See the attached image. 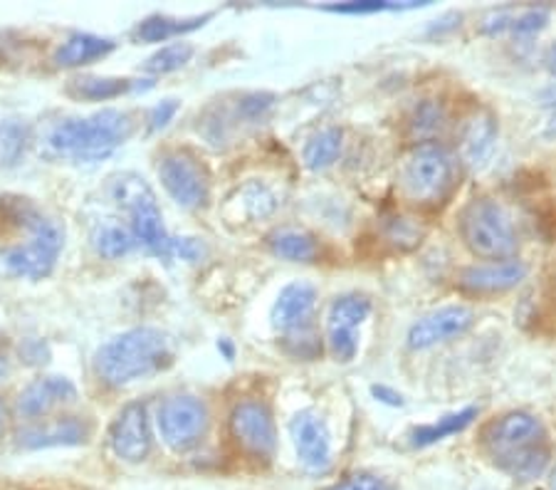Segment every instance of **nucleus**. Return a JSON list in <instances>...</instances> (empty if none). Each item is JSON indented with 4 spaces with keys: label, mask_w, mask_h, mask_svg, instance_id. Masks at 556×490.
Returning <instances> with one entry per match:
<instances>
[{
    "label": "nucleus",
    "mask_w": 556,
    "mask_h": 490,
    "mask_svg": "<svg viewBox=\"0 0 556 490\" xmlns=\"http://www.w3.org/2000/svg\"><path fill=\"white\" fill-rule=\"evenodd\" d=\"M134 134V117L122 110H100L89 117H70L45 134V154L75 164H94L112 156Z\"/></svg>",
    "instance_id": "1"
},
{
    "label": "nucleus",
    "mask_w": 556,
    "mask_h": 490,
    "mask_svg": "<svg viewBox=\"0 0 556 490\" xmlns=\"http://www.w3.org/2000/svg\"><path fill=\"white\" fill-rule=\"evenodd\" d=\"M172 340L156 327H134L112 337L94 354V369L112 387L154 377L172 364Z\"/></svg>",
    "instance_id": "2"
},
{
    "label": "nucleus",
    "mask_w": 556,
    "mask_h": 490,
    "mask_svg": "<svg viewBox=\"0 0 556 490\" xmlns=\"http://www.w3.org/2000/svg\"><path fill=\"white\" fill-rule=\"evenodd\" d=\"M463 243L482 261H509L519 251V236L509 211L490 196L472 199L457 218Z\"/></svg>",
    "instance_id": "3"
},
{
    "label": "nucleus",
    "mask_w": 556,
    "mask_h": 490,
    "mask_svg": "<svg viewBox=\"0 0 556 490\" xmlns=\"http://www.w3.org/2000/svg\"><path fill=\"white\" fill-rule=\"evenodd\" d=\"M112 199L119 209L127 211L129 228L137 236L139 246L147 248L151 255L172 257L174 238L166 234L164 216H161L156 193L139 174H122L112 181Z\"/></svg>",
    "instance_id": "4"
},
{
    "label": "nucleus",
    "mask_w": 556,
    "mask_h": 490,
    "mask_svg": "<svg viewBox=\"0 0 556 490\" xmlns=\"http://www.w3.org/2000/svg\"><path fill=\"white\" fill-rule=\"evenodd\" d=\"M65 248V228L55 218L40 213L28 240L0 251V278L3 280H42L55 271L58 255Z\"/></svg>",
    "instance_id": "5"
},
{
    "label": "nucleus",
    "mask_w": 556,
    "mask_h": 490,
    "mask_svg": "<svg viewBox=\"0 0 556 490\" xmlns=\"http://www.w3.org/2000/svg\"><path fill=\"white\" fill-rule=\"evenodd\" d=\"M401 178L416 203H443L457 186V162L441 145H418L403 164Z\"/></svg>",
    "instance_id": "6"
},
{
    "label": "nucleus",
    "mask_w": 556,
    "mask_h": 490,
    "mask_svg": "<svg viewBox=\"0 0 556 490\" xmlns=\"http://www.w3.org/2000/svg\"><path fill=\"white\" fill-rule=\"evenodd\" d=\"M480 441L485 445L497 468L522 458L525 453L546 445V429L540 416L529 412H507L482 429Z\"/></svg>",
    "instance_id": "7"
},
{
    "label": "nucleus",
    "mask_w": 556,
    "mask_h": 490,
    "mask_svg": "<svg viewBox=\"0 0 556 490\" xmlns=\"http://www.w3.org/2000/svg\"><path fill=\"white\" fill-rule=\"evenodd\" d=\"M159 178L166 193L181 209H201L208 203L211 176L191 151L174 149L159 159Z\"/></svg>",
    "instance_id": "8"
},
{
    "label": "nucleus",
    "mask_w": 556,
    "mask_h": 490,
    "mask_svg": "<svg viewBox=\"0 0 556 490\" xmlns=\"http://www.w3.org/2000/svg\"><path fill=\"white\" fill-rule=\"evenodd\" d=\"M159 431L166 445L174 451H191L203 441L205 431H208L211 414L205 401L191 394H178L166 399L159 409Z\"/></svg>",
    "instance_id": "9"
},
{
    "label": "nucleus",
    "mask_w": 556,
    "mask_h": 490,
    "mask_svg": "<svg viewBox=\"0 0 556 490\" xmlns=\"http://www.w3.org/2000/svg\"><path fill=\"white\" fill-rule=\"evenodd\" d=\"M371 315V300L358 292H346V296L331 302L327 315V340L331 352L339 362H352L358 352V327Z\"/></svg>",
    "instance_id": "10"
},
{
    "label": "nucleus",
    "mask_w": 556,
    "mask_h": 490,
    "mask_svg": "<svg viewBox=\"0 0 556 490\" xmlns=\"http://www.w3.org/2000/svg\"><path fill=\"white\" fill-rule=\"evenodd\" d=\"M230 431L248 453L273 458L277 449V429L270 406L265 401H240L230 414Z\"/></svg>",
    "instance_id": "11"
},
{
    "label": "nucleus",
    "mask_w": 556,
    "mask_h": 490,
    "mask_svg": "<svg viewBox=\"0 0 556 490\" xmlns=\"http://www.w3.org/2000/svg\"><path fill=\"white\" fill-rule=\"evenodd\" d=\"M475 325V312L468 305H445L428 312L408 329L410 350H430L435 344L460 340Z\"/></svg>",
    "instance_id": "12"
},
{
    "label": "nucleus",
    "mask_w": 556,
    "mask_h": 490,
    "mask_svg": "<svg viewBox=\"0 0 556 490\" xmlns=\"http://www.w3.org/2000/svg\"><path fill=\"white\" fill-rule=\"evenodd\" d=\"M110 445L116 456L127 463H139L149 456L151 445H154V434H151L147 404L134 401L116 414L110 429Z\"/></svg>",
    "instance_id": "13"
},
{
    "label": "nucleus",
    "mask_w": 556,
    "mask_h": 490,
    "mask_svg": "<svg viewBox=\"0 0 556 490\" xmlns=\"http://www.w3.org/2000/svg\"><path fill=\"white\" fill-rule=\"evenodd\" d=\"M525 278L527 265L517 257L465 265L455 275L457 288L470 292V296H500V292L515 290Z\"/></svg>",
    "instance_id": "14"
},
{
    "label": "nucleus",
    "mask_w": 556,
    "mask_h": 490,
    "mask_svg": "<svg viewBox=\"0 0 556 490\" xmlns=\"http://www.w3.org/2000/svg\"><path fill=\"white\" fill-rule=\"evenodd\" d=\"M290 434L302 466L312 474H325L331 463V436L325 418L314 412H300L292 418Z\"/></svg>",
    "instance_id": "15"
},
{
    "label": "nucleus",
    "mask_w": 556,
    "mask_h": 490,
    "mask_svg": "<svg viewBox=\"0 0 556 490\" xmlns=\"http://www.w3.org/2000/svg\"><path fill=\"white\" fill-rule=\"evenodd\" d=\"M314 307H317V288H314L312 282L294 280L290 285H285L270 312L273 327L280 329L285 335L307 329L312 323Z\"/></svg>",
    "instance_id": "16"
},
{
    "label": "nucleus",
    "mask_w": 556,
    "mask_h": 490,
    "mask_svg": "<svg viewBox=\"0 0 556 490\" xmlns=\"http://www.w3.org/2000/svg\"><path fill=\"white\" fill-rule=\"evenodd\" d=\"M77 399V387L67 377H40L25 387L17 397V414L23 418H40L55 409L72 404Z\"/></svg>",
    "instance_id": "17"
},
{
    "label": "nucleus",
    "mask_w": 556,
    "mask_h": 490,
    "mask_svg": "<svg viewBox=\"0 0 556 490\" xmlns=\"http://www.w3.org/2000/svg\"><path fill=\"white\" fill-rule=\"evenodd\" d=\"M92 434V426L85 418L77 416H65V418H55V422L45 424V426H35V429L21 431L17 436V443L23 449H50V445H79L89 439Z\"/></svg>",
    "instance_id": "18"
},
{
    "label": "nucleus",
    "mask_w": 556,
    "mask_h": 490,
    "mask_svg": "<svg viewBox=\"0 0 556 490\" xmlns=\"http://www.w3.org/2000/svg\"><path fill=\"white\" fill-rule=\"evenodd\" d=\"M116 48V42L110 38H102V35H92V33H75L60 45L52 55V62L58 67H83L89 65V62L104 60L106 55H112Z\"/></svg>",
    "instance_id": "19"
},
{
    "label": "nucleus",
    "mask_w": 556,
    "mask_h": 490,
    "mask_svg": "<svg viewBox=\"0 0 556 490\" xmlns=\"http://www.w3.org/2000/svg\"><path fill=\"white\" fill-rule=\"evenodd\" d=\"M497 139L495 117L490 112H472L460 129V156L468 164H482Z\"/></svg>",
    "instance_id": "20"
},
{
    "label": "nucleus",
    "mask_w": 556,
    "mask_h": 490,
    "mask_svg": "<svg viewBox=\"0 0 556 490\" xmlns=\"http://www.w3.org/2000/svg\"><path fill=\"white\" fill-rule=\"evenodd\" d=\"M215 13H203L193 17H172V15H149L137 23L134 28V40L137 42H166L181 38L186 33L203 28L205 23L213 21Z\"/></svg>",
    "instance_id": "21"
},
{
    "label": "nucleus",
    "mask_w": 556,
    "mask_h": 490,
    "mask_svg": "<svg viewBox=\"0 0 556 490\" xmlns=\"http://www.w3.org/2000/svg\"><path fill=\"white\" fill-rule=\"evenodd\" d=\"M270 248L275 255L290 263H312L319 255L317 238L300 228H280L270 236Z\"/></svg>",
    "instance_id": "22"
},
{
    "label": "nucleus",
    "mask_w": 556,
    "mask_h": 490,
    "mask_svg": "<svg viewBox=\"0 0 556 490\" xmlns=\"http://www.w3.org/2000/svg\"><path fill=\"white\" fill-rule=\"evenodd\" d=\"M92 246L100 255L110 257V261H119V257L137 251L139 240L131 234V228L114 221H104L92 230Z\"/></svg>",
    "instance_id": "23"
},
{
    "label": "nucleus",
    "mask_w": 556,
    "mask_h": 490,
    "mask_svg": "<svg viewBox=\"0 0 556 490\" xmlns=\"http://www.w3.org/2000/svg\"><path fill=\"white\" fill-rule=\"evenodd\" d=\"M134 85L131 79L124 77H100V75H85V77H75L70 83V95L79 97V100H89V102H106L114 100V97H122L131 92Z\"/></svg>",
    "instance_id": "24"
},
{
    "label": "nucleus",
    "mask_w": 556,
    "mask_h": 490,
    "mask_svg": "<svg viewBox=\"0 0 556 490\" xmlns=\"http://www.w3.org/2000/svg\"><path fill=\"white\" fill-rule=\"evenodd\" d=\"M342 145H344V134L337 127H327L314 134V137L307 141L304 147V164L314 172H321V168H329L337 162L339 154H342Z\"/></svg>",
    "instance_id": "25"
},
{
    "label": "nucleus",
    "mask_w": 556,
    "mask_h": 490,
    "mask_svg": "<svg viewBox=\"0 0 556 490\" xmlns=\"http://www.w3.org/2000/svg\"><path fill=\"white\" fill-rule=\"evenodd\" d=\"M445 124H447L445 106L441 102L426 100L416 104L414 114H410L408 127H410V134H414V139H418L420 145H435V137H441Z\"/></svg>",
    "instance_id": "26"
},
{
    "label": "nucleus",
    "mask_w": 556,
    "mask_h": 490,
    "mask_svg": "<svg viewBox=\"0 0 556 490\" xmlns=\"http://www.w3.org/2000/svg\"><path fill=\"white\" fill-rule=\"evenodd\" d=\"M475 416H478V409L475 406H468L455 414H447L433 424L418 426V429H414V434H410V441H414V445H430L435 441H443L447 436L468 429V426L475 422Z\"/></svg>",
    "instance_id": "27"
},
{
    "label": "nucleus",
    "mask_w": 556,
    "mask_h": 490,
    "mask_svg": "<svg viewBox=\"0 0 556 490\" xmlns=\"http://www.w3.org/2000/svg\"><path fill=\"white\" fill-rule=\"evenodd\" d=\"M33 141L30 127L21 120L0 122V166L13 168L23 162Z\"/></svg>",
    "instance_id": "28"
},
{
    "label": "nucleus",
    "mask_w": 556,
    "mask_h": 490,
    "mask_svg": "<svg viewBox=\"0 0 556 490\" xmlns=\"http://www.w3.org/2000/svg\"><path fill=\"white\" fill-rule=\"evenodd\" d=\"M195 48L191 42H172V45H164V48L156 50L154 55H151L147 62H143V70L151 75H168V73H176V70L186 67L188 62H191Z\"/></svg>",
    "instance_id": "29"
},
{
    "label": "nucleus",
    "mask_w": 556,
    "mask_h": 490,
    "mask_svg": "<svg viewBox=\"0 0 556 490\" xmlns=\"http://www.w3.org/2000/svg\"><path fill=\"white\" fill-rule=\"evenodd\" d=\"M287 352L298 360H314L321 352V342L319 337L312 332V329H300V332L287 335Z\"/></svg>",
    "instance_id": "30"
},
{
    "label": "nucleus",
    "mask_w": 556,
    "mask_h": 490,
    "mask_svg": "<svg viewBox=\"0 0 556 490\" xmlns=\"http://www.w3.org/2000/svg\"><path fill=\"white\" fill-rule=\"evenodd\" d=\"M240 201L250 211V216H267L275 209L273 193L263 189V186H248V189L240 193Z\"/></svg>",
    "instance_id": "31"
},
{
    "label": "nucleus",
    "mask_w": 556,
    "mask_h": 490,
    "mask_svg": "<svg viewBox=\"0 0 556 490\" xmlns=\"http://www.w3.org/2000/svg\"><path fill=\"white\" fill-rule=\"evenodd\" d=\"M549 23V13L544 8H532V11H522L509 21V28H513L517 35H534L540 33L544 25Z\"/></svg>",
    "instance_id": "32"
},
{
    "label": "nucleus",
    "mask_w": 556,
    "mask_h": 490,
    "mask_svg": "<svg viewBox=\"0 0 556 490\" xmlns=\"http://www.w3.org/2000/svg\"><path fill=\"white\" fill-rule=\"evenodd\" d=\"M275 104V97L267 95V92H253V95H245L243 100H240L238 112L243 114V120L248 122H255L260 117H265L267 112H270V106Z\"/></svg>",
    "instance_id": "33"
},
{
    "label": "nucleus",
    "mask_w": 556,
    "mask_h": 490,
    "mask_svg": "<svg viewBox=\"0 0 556 490\" xmlns=\"http://www.w3.org/2000/svg\"><path fill=\"white\" fill-rule=\"evenodd\" d=\"M176 112H178V100H164V102H159L156 106H151V112H149V129L151 131H159V129L168 127V124H172V120L176 117Z\"/></svg>",
    "instance_id": "34"
},
{
    "label": "nucleus",
    "mask_w": 556,
    "mask_h": 490,
    "mask_svg": "<svg viewBox=\"0 0 556 490\" xmlns=\"http://www.w3.org/2000/svg\"><path fill=\"white\" fill-rule=\"evenodd\" d=\"M172 255L184 257V261H199L203 255V243L195 238H174L172 243Z\"/></svg>",
    "instance_id": "35"
},
{
    "label": "nucleus",
    "mask_w": 556,
    "mask_h": 490,
    "mask_svg": "<svg viewBox=\"0 0 556 490\" xmlns=\"http://www.w3.org/2000/svg\"><path fill=\"white\" fill-rule=\"evenodd\" d=\"M331 490H391V488L386 486L381 478H374V476L362 474V476H352V478L342 480V483L334 486Z\"/></svg>",
    "instance_id": "36"
},
{
    "label": "nucleus",
    "mask_w": 556,
    "mask_h": 490,
    "mask_svg": "<svg viewBox=\"0 0 556 490\" xmlns=\"http://www.w3.org/2000/svg\"><path fill=\"white\" fill-rule=\"evenodd\" d=\"M389 3H349V5H331L329 11L346 13V15H364V13H381L389 11Z\"/></svg>",
    "instance_id": "37"
},
{
    "label": "nucleus",
    "mask_w": 556,
    "mask_h": 490,
    "mask_svg": "<svg viewBox=\"0 0 556 490\" xmlns=\"http://www.w3.org/2000/svg\"><path fill=\"white\" fill-rule=\"evenodd\" d=\"M374 394L376 397H383V401H389V404H401V397L399 394H393V391H389V389H383V387H374Z\"/></svg>",
    "instance_id": "38"
},
{
    "label": "nucleus",
    "mask_w": 556,
    "mask_h": 490,
    "mask_svg": "<svg viewBox=\"0 0 556 490\" xmlns=\"http://www.w3.org/2000/svg\"><path fill=\"white\" fill-rule=\"evenodd\" d=\"M544 62H546V67H549V73L556 77V42L552 45L549 48V52H546V58H544Z\"/></svg>",
    "instance_id": "39"
},
{
    "label": "nucleus",
    "mask_w": 556,
    "mask_h": 490,
    "mask_svg": "<svg viewBox=\"0 0 556 490\" xmlns=\"http://www.w3.org/2000/svg\"><path fill=\"white\" fill-rule=\"evenodd\" d=\"M544 134H546V137H556V106L549 112V120H546Z\"/></svg>",
    "instance_id": "40"
},
{
    "label": "nucleus",
    "mask_w": 556,
    "mask_h": 490,
    "mask_svg": "<svg viewBox=\"0 0 556 490\" xmlns=\"http://www.w3.org/2000/svg\"><path fill=\"white\" fill-rule=\"evenodd\" d=\"M218 350H223V352H226V356H228V360H232V347H230L228 342H218Z\"/></svg>",
    "instance_id": "41"
},
{
    "label": "nucleus",
    "mask_w": 556,
    "mask_h": 490,
    "mask_svg": "<svg viewBox=\"0 0 556 490\" xmlns=\"http://www.w3.org/2000/svg\"><path fill=\"white\" fill-rule=\"evenodd\" d=\"M3 429H5V406L3 401H0V434H3Z\"/></svg>",
    "instance_id": "42"
},
{
    "label": "nucleus",
    "mask_w": 556,
    "mask_h": 490,
    "mask_svg": "<svg viewBox=\"0 0 556 490\" xmlns=\"http://www.w3.org/2000/svg\"><path fill=\"white\" fill-rule=\"evenodd\" d=\"M5 372H8V367H5V360H3V354H0V377H3Z\"/></svg>",
    "instance_id": "43"
},
{
    "label": "nucleus",
    "mask_w": 556,
    "mask_h": 490,
    "mask_svg": "<svg viewBox=\"0 0 556 490\" xmlns=\"http://www.w3.org/2000/svg\"><path fill=\"white\" fill-rule=\"evenodd\" d=\"M552 490H556V468H554V476H552Z\"/></svg>",
    "instance_id": "44"
}]
</instances>
